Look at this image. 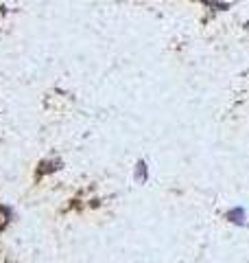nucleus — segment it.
Instances as JSON below:
<instances>
[{"instance_id": "f257e3e1", "label": "nucleus", "mask_w": 249, "mask_h": 263, "mask_svg": "<svg viewBox=\"0 0 249 263\" xmlns=\"http://www.w3.org/2000/svg\"><path fill=\"white\" fill-rule=\"evenodd\" d=\"M227 219L234 221V224H245V211L243 209H232L227 213Z\"/></svg>"}, {"instance_id": "f03ea898", "label": "nucleus", "mask_w": 249, "mask_h": 263, "mask_svg": "<svg viewBox=\"0 0 249 263\" xmlns=\"http://www.w3.org/2000/svg\"><path fill=\"white\" fill-rule=\"evenodd\" d=\"M138 167H140V169H138V178H140V180H144V164H142V162H140V164H138Z\"/></svg>"}]
</instances>
